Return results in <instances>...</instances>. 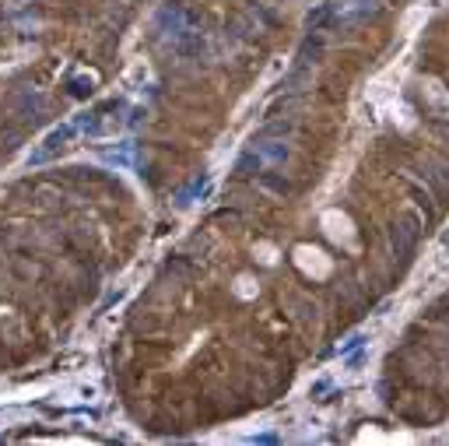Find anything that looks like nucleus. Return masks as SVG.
<instances>
[{"instance_id":"obj_1","label":"nucleus","mask_w":449,"mask_h":446,"mask_svg":"<svg viewBox=\"0 0 449 446\" xmlns=\"http://www.w3.org/2000/svg\"><path fill=\"white\" fill-rule=\"evenodd\" d=\"M414 239H418V218L407 214V218H400L397 225H393V253H397L400 260H407L411 250H414Z\"/></svg>"},{"instance_id":"obj_2","label":"nucleus","mask_w":449,"mask_h":446,"mask_svg":"<svg viewBox=\"0 0 449 446\" xmlns=\"http://www.w3.org/2000/svg\"><path fill=\"white\" fill-rule=\"evenodd\" d=\"M442 250H449V232H442Z\"/></svg>"}]
</instances>
